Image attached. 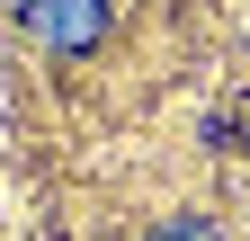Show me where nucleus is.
I'll return each mask as SVG.
<instances>
[{
	"instance_id": "nucleus-1",
	"label": "nucleus",
	"mask_w": 250,
	"mask_h": 241,
	"mask_svg": "<svg viewBox=\"0 0 250 241\" xmlns=\"http://www.w3.org/2000/svg\"><path fill=\"white\" fill-rule=\"evenodd\" d=\"M18 27L45 54H89L107 36V0H18Z\"/></svg>"
},
{
	"instance_id": "nucleus-2",
	"label": "nucleus",
	"mask_w": 250,
	"mask_h": 241,
	"mask_svg": "<svg viewBox=\"0 0 250 241\" xmlns=\"http://www.w3.org/2000/svg\"><path fill=\"white\" fill-rule=\"evenodd\" d=\"M143 241H224V232H214L206 215H170V223H152Z\"/></svg>"
}]
</instances>
